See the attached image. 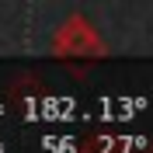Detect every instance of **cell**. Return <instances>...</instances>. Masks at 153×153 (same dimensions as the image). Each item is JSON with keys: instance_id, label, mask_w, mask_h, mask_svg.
Listing matches in <instances>:
<instances>
[{"instance_id": "7a4b0ae2", "label": "cell", "mask_w": 153, "mask_h": 153, "mask_svg": "<svg viewBox=\"0 0 153 153\" xmlns=\"http://www.w3.org/2000/svg\"><path fill=\"white\" fill-rule=\"evenodd\" d=\"M84 153H118V143L108 139V136H94V139H87Z\"/></svg>"}, {"instance_id": "6da1fadb", "label": "cell", "mask_w": 153, "mask_h": 153, "mask_svg": "<svg viewBox=\"0 0 153 153\" xmlns=\"http://www.w3.org/2000/svg\"><path fill=\"white\" fill-rule=\"evenodd\" d=\"M52 52L56 56H91V59H105L108 45L101 42V35L94 31V25L84 14H70L52 35Z\"/></svg>"}, {"instance_id": "3957f363", "label": "cell", "mask_w": 153, "mask_h": 153, "mask_svg": "<svg viewBox=\"0 0 153 153\" xmlns=\"http://www.w3.org/2000/svg\"><path fill=\"white\" fill-rule=\"evenodd\" d=\"M146 153H153V143H150V150H146Z\"/></svg>"}]
</instances>
